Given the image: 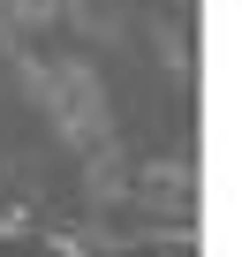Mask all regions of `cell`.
Returning a JSON list of instances; mask_svg holds the SVG:
<instances>
[{
	"label": "cell",
	"instance_id": "cell-1",
	"mask_svg": "<svg viewBox=\"0 0 242 257\" xmlns=\"http://www.w3.org/2000/svg\"><path fill=\"white\" fill-rule=\"evenodd\" d=\"M23 76H31V91L53 106V128L76 144V152H106L113 144V121H106V91H98V76L91 68H76V61H23Z\"/></svg>",
	"mask_w": 242,
	"mask_h": 257
}]
</instances>
